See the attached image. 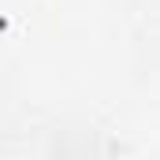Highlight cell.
Returning <instances> with one entry per match:
<instances>
[{
	"mask_svg": "<svg viewBox=\"0 0 160 160\" xmlns=\"http://www.w3.org/2000/svg\"><path fill=\"white\" fill-rule=\"evenodd\" d=\"M8 26H11V22H8V15H0V34H4Z\"/></svg>",
	"mask_w": 160,
	"mask_h": 160,
	"instance_id": "obj_1",
	"label": "cell"
}]
</instances>
